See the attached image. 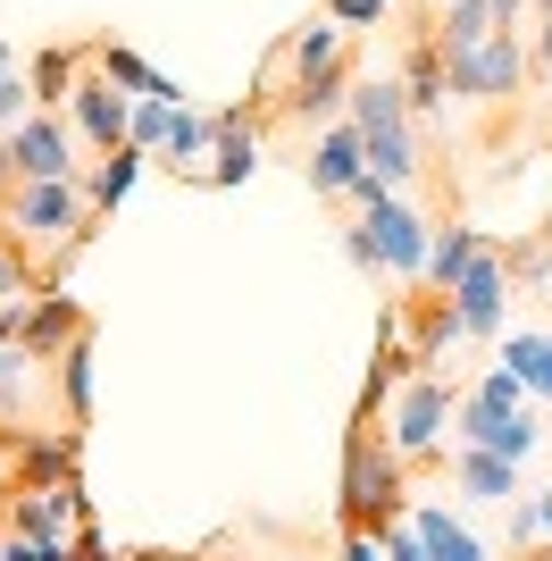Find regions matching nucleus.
I'll list each match as a JSON object with an SVG mask.
<instances>
[{
    "instance_id": "ddd939ff",
    "label": "nucleus",
    "mask_w": 552,
    "mask_h": 561,
    "mask_svg": "<svg viewBox=\"0 0 552 561\" xmlns=\"http://www.w3.org/2000/svg\"><path fill=\"white\" fill-rule=\"evenodd\" d=\"M503 302H510V252H485L478 268L452 285V310H460V328H469V335H494V328H503Z\"/></svg>"
},
{
    "instance_id": "20e7f679",
    "label": "nucleus",
    "mask_w": 552,
    "mask_h": 561,
    "mask_svg": "<svg viewBox=\"0 0 552 561\" xmlns=\"http://www.w3.org/2000/svg\"><path fill=\"white\" fill-rule=\"evenodd\" d=\"M352 126H360V142H368V176L411 185L418 168H427V142H418V117H411V101H402V76L352 84Z\"/></svg>"
},
{
    "instance_id": "a878e982",
    "label": "nucleus",
    "mask_w": 552,
    "mask_h": 561,
    "mask_svg": "<svg viewBox=\"0 0 552 561\" xmlns=\"http://www.w3.org/2000/svg\"><path fill=\"white\" fill-rule=\"evenodd\" d=\"M335 561H386V537H344V545H335Z\"/></svg>"
},
{
    "instance_id": "2f4dec72",
    "label": "nucleus",
    "mask_w": 552,
    "mask_h": 561,
    "mask_svg": "<svg viewBox=\"0 0 552 561\" xmlns=\"http://www.w3.org/2000/svg\"><path fill=\"white\" fill-rule=\"evenodd\" d=\"M436 9H460V0H436Z\"/></svg>"
},
{
    "instance_id": "4be33fe9",
    "label": "nucleus",
    "mask_w": 552,
    "mask_h": 561,
    "mask_svg": "<svg viewBox=\"0 0 552 561\" xmlns=\"http://www.w3.org/2000/svg\"><path fill=\"white\" fill-rule=\"evenodd\" d=\"M418 537H427V553H436V561H478L469 528H460V519H444V512H418Z\"/></svg>"
},
{
    "instance_id": "cd10ccee",
    "label": "nucleus",
    "mask_w": 552,
    "mask_h": 561,
    "mask_svg": "<svg viewBox=\"0 0 552 561\" xmlns=\"http://www.w3.org/2000/svg\"><path fill=\"white\" fill-rule=\"evenodd\" d=\"M536 76H552V9H544V25H536Z\"/></svg>"
},
{
    "instance_id": "393cba45",
    "label": "nucleus",
    "mask_w": 552,
    "mask_h": 561,
    "mask_svg": "<svg viewBox=\"0 0 552 561\" xmlns=\"http://www.w3.org/2000/svg\"><path fill=\"white\" fill-rule=\"evenodd\" d=\"M393 0H335V25H377Z\"/></svg>"
},
{
    "instance_id": "dca6fc26",
    "label": "nucleus",
    "mask_w": 552,
    "mask_h": 561,
    "mask_svg": "<svg viewBox=\"0 0 552 561\" xmlns=\"http://www.w3.org/2000/svg\"><path fill=\"white\" fill-rule=\"evenodd\" d=\"M92 68L110 76L117 93H135V101H184L176 84H168V76L151 68V59H142V50H126V43H92Z\"/></svg>"
},
{
    "instance_id": "2eb2a0df",
    "label": "nucleus",
    "mask_w": 552,
    "mask_h": 561,
    "mask_svg": "<svg viewBox=\"0 0 552 561\" xmlns=\"http://www.w3.org/2000/svg\"><path fill=\"white\" fill-rule=\"evenodd\" d=\"M260 168V126L243 110H227L218 117V142H209V160H202V176L193 185H234V176H252Z\"/></svg>"
},
{
    "instance_id": "7c9ffc66",
    "label": "nucleus",
    "mask_w": 552,
    "mask_h": 561,
    "mask_svg": "<svg viewBox=\"0 0 552 561\" xmlns=\"http://www.w3.org/2000/svg\"><path fill=\"white\" fill-rule=\"evenodd\" d=\"M0 561H9V537H0Z\"/></svg>"
},
{
    "instance_id": "aec40b11",
    "label": "nucleus",
    "mask_w": 552,
    "mask_h": 561,
    "mask_svg": "<svg viewBox=\"0 0 552 561\" xmlns=\"http://www.w3.org/2000/svg\"><path fill=\"white\" fill-rule=\"evenodd\" d=\"M50 369H59V411H68V436H84V427H92V335H84V344H68Z\"/></svg>"
},
{
    "instance_id": "473e14b6",
    "label": "nucleus",
    "mask_w": 552,
    "mask_h": 561,
    "mask_svg": "<svg viewBox=\"0 0 552 561\" xmlns=\"http://www.w3.org/2000/svg\"><path fill=\"white\" fill-rule=\"evenodd\" d=\"M544 9H552V0H544Z\"/></svg>"
},
{
    "instance_id": "b1692460",
    "label": "nucleus",
    "mask_w": 552,
    "mask_h": 561,
    "mask_svg": "<svg viewBox=\"0 0 552 561\" xmlns=\"http://www.w3.org/2000/svg\"><path fill=\"white\" fill-rule=\"evenodd\" d=\"M344 252H352V268H368V277H386V252H377V227H344Z\"/></svg>"
},
{
    "instance_id": "4468645a",
    "label": "nucleus",
    "mask_w": 552,
    "mask_h": 561,
    "mask_svg": "<svg viewBox=\"0 0 552 561\" xmlns=\"http://www.w3.org/2000/svg\"><path fill=\"white\" fill-rule=\"evenodd\" d=\"M92 335V319L68 302V294H43V302H25V319H18V352H34V360H59L68 344H84Z\"/></svg>"
},
{
    "instance_id": "7ed1b4c3",
    "label": "nucleus",
    "mask_w": 552,
    "mask_h": 561,
    "mask_svg": "<svg viewBox=\"0 0 552 561\" xmlns=\"http://www.w3.org/2000/svg\"><path fill=\"white\" fill-rule=\"evenodd\" d=\"M92 193L84 176H68V185H9V202H0V234L18 243L25 260H43V252H76L92 234Z\"/></svg>"
},
{
    "instance_id": "39448f33",
    "label": "nucleus",
    "mask_w": 552,
    "mask_h": 561,
    "mask_svg": "<svg viewBox=\"0 0 552 561\" xmlns=\"http://www.w3.org/2000/svg\"><path fill=\"white\" fill-rule=\"evenodd\" d=\"M460 420V394H452V377L444 369H411L402 386L386 394V436L402 461H444V427Z\"/></svg>"
},
{
    "instance_id": "bb28decb",
    "label": "nucleus",
    "mask_w": 552,
    "mask_h": 561,
    "mask_svg": "<svg viewBox=\"0 0 552 561\" xmlns=\"http://www.w3.org/2000/svg\"><path fill=\"white\" fill-rule=\"evenodd\" d=\"M59 561H110V545H101V528H84V537H76V545H68V553H59Z\"/></svg>"
},
{
    "instance_id": "f8f14e48",
    "label": "nucleus",
    "mask_w": 552,
    "mask_h": 561,
    "mask_svg": "<svg viewBox=\"0 0 552 561\" xmlns=\"http://www.w3.org/2000/svg\"><path fill=\"white\" fill-rule=\"evenodd\" d=\"M301 176H310V193H326V202H344L352 185L368 176V142H360V126L352 117H335L319 142H310V160H301Z\"/></svg>"
},
{
    "instance_id": "412c9836",
    "label": "nucleus",
    "mask_w": 552,
    "mask_h": 561,
    "mask_svg": "<svg viewBox=\"0 0 552 561\" xmlns=\"http://www.w3.org/2000/svg\"><path fill=\"white\" fill-rule=\"evenodd\" d=\"M142 168H151V151H135V142H126V151H110V160H101V168H92V176H84V193H92V210L110 218L117 202H126V193H135V176H142Z\"/></svg>"
},
{
    "instance_id": "423d86ee",
    "label": "nucleus",
    "mask_w": 552,
    "mask_h": 561,
    "mask_svg": "<svg viewBox=\"0 0 552 561\" xmlns=\"http://www.w3.org/2000/svg\"><path fill=\"white\" fill-rule=\"evenodd\" d=\"M444 68H452V101H469V110H519L536 50L519 34H485L478 50H444Z\"/></svg>"
},
{
    "instance_id": "9d476101",
    "label": "nucleus",
    "mask_w": 552,
    "mask_h": 561,
    "mask_svg": "<svg viewBox=\"0 0 552 561\" xmlns=\"http://www.w3.org/2000/svg\"><path fill=\"white\" fill-rule=\"evenodd\" d=\"M9 151H18V185H68L76 168H84V142H76L68 110H34L9 135Z\"/></svg>"
},
{
    "instance_id": "f3484780",
    "label": "nucleus",
    "mask_w": 552,
    "mask_h": 561,
    "mask_svg": "<svg viewBox=\"0 0 552 561\" xmlns=\"http://www.w3.org/2000/svg\"><path fill=\"white\" fill-rule=\"evenodd\" d=\"M92 68V43L84 50H34L25 59V84H34V101L43 110H68V93H76V76Z\"/></svg>"
},
{
    "instance_id": "a211bd4d",
    "label": "nucleus",
    "mask_w": 552,
    "mask_h": 561,
    "mask_svg": "<svg viewBox=\"0 0 552 561\" xmlns=\"http://www.w3.org/2000/svg\"><path fill=\"white\" fill-rule=\"evenodd\" d=\"M452 478L478 494V503H510V494H519V461H503V453H478V445H460V453H452Z\"/></svg>"
},
{
    "instance_id": "f257e3e1",
    "label": "nucleus",
    "mask_w": 552,
    "mask_h": 561,
    "mask_svg": "<svg viewBox=\"0 0 552 561\" xmlns=\"http://www.w3.org/2000/svg\"><path fill=\"white\" fill-rule=\"evenodd\" d=\"M260 101L294 110L301 126L326 117L335 101H352V25H294L260 68Z\"/></svg>"
},
{
    "instance_id": "0eeeda50",
    "label": "nucleus",
    "mask_w": 552,
    "mask_h": 561,
    "mask_svg": "<svg viewBox=\"0 0 552 561\" xmlns=\"http://www.w3.org/2000/svg\"><path fill=\"white\" fill-rule=\"evenodd\" d=\"M519 386L528 377H510V369H494V377H478L469 386V402H460V445H478V453H503V461H528V445H536V420L519 411Z\"/></svg>"
},
{
    "instance_id": "c85d7f7f",
    "label": "nucleus",
    "mask_w": 552,
    "mask_h": 561,
    "mask_svg": "<svg viewBox=\"0 0 552 561\" xmlns=\"http://www.w3.org/2000/svg\"><path fill=\"white\" fill-rule=\"evenodd\" d=\"M9 185H18V151H9V135H0V202H9Z\"/></svg>"
},
{
    "instance_id": "6ab92c4d",
    "label": "nucleus",
    "mask_w": 552,
    "mask_h": 561,
    "mask_svg": "<svg viewBox=\"0 0 552 561\" xmlns=\"http://www.w3.org/2000/svg\"><path fill=\"white\" fill-rule=\"evenodd\" d=\"M485 252H494V243H485L478 227H444V234H436V252H427V285H436V294H452V285L469 277Z\"/></svg>"
},
{
    "instance_id": "1a4fd4ad",
    "label": "nucleus",
    "mask_w": 552,
    "mask_h": 561,
    "mask_svg": "<svg viewBox=\"0 0 552 561\" xmlns=\"http://www.w3.org/2000/svg\"><path fill=\"white\" fill-rule=\"evenodd\" d=\"M68 126H76V142H84V151H101V160H110V151H126V142H135V93H117L101 68H84V76H76V93H68Z\"/></svg>"
},
{
    "instance_id": "5701e85b",
    "label": "nucleus",
    "mask_w": 552,
    "mask_h": 561,
    "mask_svg": "<svg viewBox=\"0 0 552 561\" xmlns=\"http://www.w3.org/2000/svg\"><path fill=\"white\" fill-rule=\"evenodd\" d=\"M510 377H528V386L552 394V335H519V344H510Z\"/></svg>"
},
{
    "instance_id": "9b49d317",
    "label": "nucleus",
    "mask_w": 552,
    "mask_h": 561,
    "mask_svg": "<svg viewBox=\"0 0 552 561\" xmlns=\"http://www.w3.org/2000/svg\"><path fill=\"white\" fill-rule=\"evenodd\" d=\"M76 445H84V436H9V445H0V469H9V494L76 486Z\"/></svg>"
},
{
    "instance_id": "c756f323",
    "label": "nucleus",
    "mask_w": 552,
    "mask_h": 561,
    "mask_svg": "<svg viewBox=\"0 0 552 561\" xmlns=\"http://www.w3.org/2000/svg\"><path fill=\"white\" fill-rule=\"evenodd\" d=\"M510 561H552V545H536V553H510Z\"/></svg>"
},
{
    "instance_id": "f03ea898",
    "label": "nucleus",
    "mask_w": 552,
    "mask_h": 561,
    "mask_svg": "<svg viewBox=\"0 0 552 561\" xmlns=\"http://www.w3.org/2000/svg\"><path fill=\"white\" fill-rule=\"evenodd\" d=\"M402 486H411V461L393 453L386 420H352L344 436V503H335V519H344V537H393L402 528Z\"/></svg>"
},
{
    "instance_id": "6e6552de",
    "label": "nucleus",
    "mask_w": 552,
    "mask_h": 561,
    "mask_svg": "<svg viewBox=\"0 0 552 561\" xmlns=\"http://www.w3.org/2000/svg\"><path fill=\"white\" fill-rule=\"evenodd\" d=\"M352 202H360V218L377 227V252H386V277H427V252H436V234H427V218L402 210V193L386 185V176H360L352 185Z\"/></svg>"
}]
</instances>
